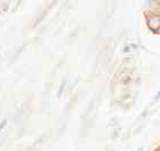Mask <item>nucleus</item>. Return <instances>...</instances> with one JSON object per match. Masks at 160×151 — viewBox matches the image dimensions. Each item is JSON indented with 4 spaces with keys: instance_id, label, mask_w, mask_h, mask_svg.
<instances>
[{
    "instance_id": "f257e3e1",
    "label": "nucleus",
    "mask_w": 160,
    "mask_h": 151,
    "mask_svg": "<svg viewBox=\"0 0 160 151\" xmlns=\"http://www.w3.org/2000/svg\"><path fill=\"white\" fill-rule=\"evenodd\" d=\"M148 25H149L151 30L158 32L160 30V15H158V14H151L150 16L148 17Z\"/></svg>"
},
{
    "instance_id": "f03ea898",
    "label": "nucleus",
    "mask_w": 160,
    "mask_h": 151,
    "mask_svg": "<svg viewBox=\"0 0 160 151\" xmlns=\"http://www.w3.org/2000/svg\"><path fill=\"white\" fill-rule=\"evenodd\" d=\"M5 124H6V120H5V121H3V123H2V124L0 125V129H1V128L3 127V125H5Z\"/></svg>"
}]
</instances>
